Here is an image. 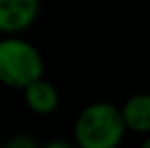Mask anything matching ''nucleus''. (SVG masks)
Wrapping results in <instances>:
<instances>
[{"mask_svg": "<svg viewBox=\"0 0 150 148\" xmlns=\"http://www.w3.org/2000/svg\"><path fill=\"white\" fill-rule=\"evenodd\" d=\"M39 0H0V33L7 37L26 30L37 20Z\"/></svg>", "mask_w": 150, "mask_h": 148, "instance_id": "3", "label": "nucleus"}, {"mask_svg": "<svg viewBox=\"0 0 150 148\" xmlns=\"http://www.w3.org/2000/svg\"><path fill=\"white\" fill-rule=\"evenodd\" d=\"M44 57L30 42L11 35L0 39V83L13 89H26L44 79Z\"/></svg>", "mask_w": 150, "mask_h": 148, "instance_id": "2", "label": "nucleus"}, {"mask_svg": "<svg viewBox=\"0 0 150 148\" xmlns=\"http://www.w3.org/2000/svg\"><path fill=\"white\" fill-rule=\"evenodd\" d=\"M139 148H150V135L146 137V140H144L142 142V146H139Z\"/></svg>", "mask_w": 150, "mask_h": 148, "instance_id": "8", "label": "nucleus"}, {"mask_svg": "<svg viewBox=\"0 0 150 148\" xmlns=\"http://www.w3.org/2000/svg\"><path fill=\"white\" fill-rule=\"evenodd\" d=\"M2 148H44V146H39L30 135H13Z\"/></svg>", "mask_w": 150, "mask_h": 148, "instance_id": "6", "label": "nucleus"}, {"mask_svg": "<svg viewBox=\"0 0 150 148\" xmlns=\"http://www.w3.org/2000/svg\"><path fill=\"white\" fill-rule=\"evenodd\" d=\"M124 131L122 109L111 103H91L74 122V144L79 148H117Z\"/></svg>", "mask_w": 150, "mask_h": 148, "instance_id": "1", "label": "nucleus"}, {"mask_svg": "<svg viewBox=\"0 0 150 148\" xmlns=\"http://www.w3.org/2000/svg\"><path fill=\"white\" fill-rule=\"evenodd\" d=\"M24 100H26V107L33 113L50 115L59 107V91L52 83H48L46 79H39L37 83L24 89Z\"/></svg>", "mask_w": 150, "mask_h": 148, "instance_id": "4", "label": "nucleus"}, {"mask_svg": "<svg viewBox=\"0 0 150 148\" xmlns=\"http://www.w3.org/2000/svg\"><path fill=\"white\" fill-rule=\"evenodd\" d=\"M122 115L126 129L150 135V94H135L124 103Z\"/></svg>", "mask_w": 150, "mask_h": 148, "instance_id": "5", "label": "nucleus"}, {"mask_svg": "<svg viewBox=\"0 0 150 148\" xmlns=\"http://www.w3.org/2000/svg\"><path fill=\"white\" fill-rule=\"evenodd\" d=\"M44 148H79V146L68 142V140H52V142H48Z\"/></svg>", "mask_w": 150, "mask_h": 148, "instance_id": "7", "label": "nucleus"}, {"mask_svg": "<svg viewBox=\"0 0 150 148\" xmlns=\"http://www.w3.org/2000/svg\"><path fill=\"white\" fill-rule=\"evenodd\" d=\"M0 148H2V144H0Z\"/></svg>", "mask_w": 150, "mask_h": 148, "instance_id": "9", "label": "nucleus"}]
</instances>
